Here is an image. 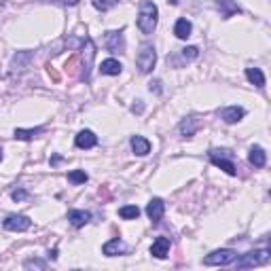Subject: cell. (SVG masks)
Returning a JSON list of instances; mask_svg holds the SVG:
<instances>
[{
    "label": "cell",
    "instance_id": "12",
    "mask_svg": "<svg viewBox=\"0 0 271 271\" xmlns=\"http://www.w3.org/2000/svg\"><path fill=\"white\" fill-rule=\"evenodd\" d=\"M74 144H76L78 148H93L95 144H98V136H95L91 130H83V132L76 134Z\"/></svg>",
    "mask_w": 271,
    "mask_h": 271
},
{
    "label": "cell",
    "instance_id": "10",
    "mask_svg": "<svg viewBox=\"0 0 271 271\" xmlns=\"http://www.w3.org/2000/svg\"><path fill=\"white\" fill-rule=\"evenodd\" d=\"M244 115H246V110H244L242 106H227V108H220V110H218V117H220L225 123H229V125L240 123L242 119H244Z\"/></svg>",
    "mask_w": 271,
    "mask_h": 271
},
{
    "label": "cell",
    "instance_id": "17",
    "mask_svg": "<svg viewBox=\"0 0 271 271\" xmlns=\"http://www.w3.org/2000/svg\"><path fill=\"white\" fill-rule=\"evenodd\" d=\"M167 252H170V240L167 237H157L150 246V254H153L155 259H165Z\"/></svg>",
    "mask_w": 271,
    "mask_h": 271
},
{
    "label": "cell",
    "instance_id": "27",
    "mask_svg": "<svg viewBox=\"0 0 271 271\" xmlns=\"http://www.w3.org/2000/svg\"><path fill=\"white\" fill-rule=\"evenodd\" d=\"M180 55H182V60L185 62H193V60L199 58V49L197 47H185V49L180 51Z\"/></svg>",
    "mask_w": 271,
    "mask_h": 271
},
{
    "label": "cell",
    "instance_id": "18",
    "mask_svg": "<svg viewBox=\"0 0 271 271\" xmlns=\"http://www.w3.org/2000/svg\"><path fill=\"white\" fill-rule=\"evenodd\" d=\"M248 161H250L254 167H265V163H267V153L263 150V146H252V148H250Z\"/></svg>",
    "mask_w": 271,
    "mask_h": 271
},
{
    "label": "cell",
    "instance_id": "24",
    "mask_svg": "<svg viewBox=\"0 0 271 271\" xmlns=\"http://www.w3.org/2000/svg\"><path fill=\"white\" fill-rule=\"evenodd\" d=\"M119 216L125 220H136L140 216V208L138 205H123V208H119Z\"/></svg>",
    "mask_w": 271,
    "mask_h": 271
},
{
    "label": "cell",
    "instance_id": "13",
    "mask_svg": "<svg viewBox=\"0 0 271 271\" xmlns=\"http://www.w3.org/2000/svg\"><path fill=\"white\" fill-rule=\"evenodd\" d=\"M163 212H165V203L161 202L159 197L155 199H150L148 205H146V214H148V218L153 220V222H159L163 218Z\"/></svg>",
    "mask_w": 271,
    "mask_h": 271
},
{
    "label": "cell",
    "instance_id": "8",
    "mask_svg": "<svg viewBox=\"0 0 271 271\" xmlns=\"http://www.w3.org/2000/svg\"><path fill=\"white\" fill-rule=\"evenodd\" d=\"M32 58H34V53H32V51H17V55H15L13 62H11V72L13 74L26 72L28 66H30V62H32Z\"/></svg>",
    "mask_w": 271,
    "mask_h": 271
},
{
    "label": "cell",
    "instance_id": "20",
    "mask_svg": "<svg viewBox=\"0 0 271 271\" xmlns=\"http://www.w3.org/2000/svg\"><path fill=\"white\" fill-rule=\"evenodd\" d=\"M216 6H218V11L222 13V17H233L235 13H242V9L237 6L233 0H216Z\"/></svg>",
    "mask_w": 271,
    "mask_h": 271
},
{
    "label": "cell",
    "instance_id": "2",
    "mask_svg": "<svg viewBox=\"0 0 271 271\" xmlns=\"http://www.w3.org/2000/svg\"><path fill=\"white\" fill-rule=\"evenodd\" d=\"M208 157H210V161L214 165L220 167V170H225L229 176H235V174H237L235 161H233V153H231L229 148H212L208 153Z\"/></svg>",
    "mask_w": 271,
    "mask_h": 271
},
{
    "label": "cell",
    "instance_id": "15",
    "mask_svg": "<svg viewBox=\"0 0 271 271\" xmlns=\"http://www.w3.org/2000/svg\"><path fill=\"white\" fill-rule=\"evenodd\" d=\"M68 220H70V225H72V227L81 229V227H85L87 222L91 220V214L87 210H70L68 212Z\"/></svg>",
    "mask_w": 271,
    "mask_h": 271
},
{
    "label": "cell",
    "instance_id": "11",
    "mask_svg": "<svg viewBox=\"0 0 271 271\" xmlns=\"http://www.w3.org/2000/svg\"><path fill=\"white\" fill-rule=\"evenodd\" d=\"M85 45H87V58L83 60V72L81 78L83 81H89L91 78V64H93V55H95V47L91 38H85Z\"/></svg>",
    "mask_w": 271,
    "mask_h": 271
},
{
    "label": "cell",
    "instance_id": "34",
    "mask_svg": "<svg viewBox=\"0 0 271 271\" xmlns=\"http://www.w3.org/2000/svg\"><path fill=\"white\" fill-rule=\"evenodd\" d=\"M2 157H4V155H2V148H0V161H2Z\"/></svg>",
    "mask_w": 271,
    "mask_h": 271
},
{
    "label": "cell",
    "instance_id": "19",
    "mask_svg": "<svg viewBox=\"0 0 271 271\" xmlns=\"http://www.w3.org/2000/svg\"><path fill=\"white\" fill-rule=\"evenodd\" d=\"M191 32H193V23H191L189 19H185V17H180L176 21V26H174V34H176V38H180V41L189 38Z\"/></svg>",
    "mask_w": 271,
    "mask_h": 271
},
{
    "label": "cell",
    "instance_id": "29",
    "mask_svg": "<svg viewBox=\"0 0 271 271\" xmlns=\"http://www.w3.org/2000/svg\"><path fill=\"white\" fill-rule=\"evenodd\" d=\"M11 197H13V202H23V199L30 197V193H28L26 189H15L13 193H11Z\"/></svg>",
    "mask_w": 271,
    "mask_h": 271
},
{
    "label": "cell",
    "instance_id": "4",
    "mask_svg": "<svg viewBox=\"0 0 271 271\" xmlns=\"http://www.w3.org/2000/svg\"><path fill=\"white\" fill-rule=\"evenodd\" d=\"M155 64H157L155 47L150 43L140 45V51H138V55H136V66H138V70L142 74H148V72H153Z\"/></svg>",
    "mask_w": 271,
    "mask_h": 271
},
{
    "label": "cell",
    "instance_id": "25",
    "mask_svg": "<svg viewBox=\"0 0 271 271\" xmlns=\"http://www.w3.org/2000/svg\"><path fill=\"white\" fill-rule=\"evenodd\" d=\"M93 2V6L98 11H102V13H106V11H110V9H115V6L119 4V0H91Z\"/></svg>",
    "mask_w": 271,
    "mask_h": 271
},
{
    "label": "cell",
    "instance_id": "30",
    "mask_svg": "<svg viewBox=\"0 0 271 271\" xmlns=\"http://www.w3.org/2000/svg\"><path fill=\"white\" fill-rule=\"evenodd\" d=\"M148 89H150V91H155L157 95H161V91H163V89H161V81H159V78H155V81H150V83H148Z\"/></svg>",
    "mask_w": 271,
    "mask_h": 271
},
{
    "label": "cell",
    "instance_id": "23",
    "mask_svg": "<svg viewBox=\"0 0 271 271\" xmlns=\"http://www.w3.org/2000/svg\"><path fill=\"white\" fill-rule=\"evenodd\" d=\"M45 132V127H34V130H15V138L17 140H32L36 136H41Z\"/></svg>",
    "mask_w": 271,
    "mask_h": 271
},
{
    "label": "cell",
    "instance_id": "7",
    "mask_svg": "<svg viewBox=\"0 0 271 271\" xmlns=\"http://www.w3.org/2000/svg\"><path fill=\"white\" fill-rule=\"evenodd\" d=\"M106 49L110 53H125V38H123V32L121 30H113V32H106Z\"/></svg>",
    "mask_w": 271,
    "mask_h": 271
},
{
    "label": "cell",
    "instance_id": "28",
    "mask_svg": "<svg viewBox=\"0 0 271 271\" xmlns=\"http://www.w3.org/2000/svg\"><path fill=\"white\" fill-rule=\"evenodd\" d=\"M23 267H26V269H47V263L45 261H38V259H30V261H26V263H23Z\"/></svg>",
    "mask_w": 271,
    "mask_h": 271
},
{
    "label": "cell",
    "instance_id": "26",
    "mask_svg": "<svg viewBox=\"0 0 271 271\" xmlns=\"http://www.w3.org/2000/svg\"><path fill=\"white\" fill-rule=\"evenodd\" d=\"M87 178H89V176L85 174V170H72L68 174V180L72 182V185H85Z\"/></svg>",
    "mask_w": 271,
    "mask_h": 271
},
{
    "label": "cell",
    "instance_id": "21",
    "mask_svg": "<svg viewBox=\"0 0 271 271\" xmlns=\"http://www.w3.org/2000/svg\"><path fill=\"white\" fill-rule=\"evenodd\" d=\"M121 62L119 60H104L102 62V66H100V72L102 74H108V76H117V74H121Z\"/></svg>",
    "mask_w": 271,
    "mask_h": 271
},
{
    "label": "cell",
    "instance_id": "6",
    "mask_svg": "<svg viewBox=\"0 0 271 271\" xmlns=\"http://www.w3.org/2000/svg\"><path fill=\"white\" fill-rule=\"evenodd\" d=\"M4 229L6 231H15V233H21V231H28L32 220L28 216H23V214H11V216L4 218Z\"/></svg>",
    "mask_w": 271,
    "mask_h": 271
},
{
    "label": "cell",
    "instance_id": "14",
    "mask_svg": "<svg viewBox=\"0 0 271 271\" xmlns=\"http://www.w3.org/2000/svg\"><path fill=\"white\" fill-rule=\"evenodd\" d=\"M102 252L106 254V257H119V254H125L127 252V246L123 240H119V237H115V240L106 242L104 246H102Z\"/></svg>",
    "mask_w": 271,
    "mask_h": 271
},
{
    "label": "cell",
    "instance_id": "16",
    "mask_svg": "<svg viewBox=\"0 0 271 271\" xmlns=\"http://www.w3.org/2000/svg\"><path fill=\"white\" fill-rule=\"evenodd\" d=\"M130 144H132V150L138 157H144V155L150 153V142L146 138H142V136H132Z\"/></svg>",
    "mask_w": 271,
    "mask_h": 271
},
{
    "label": "cell",
    "instance_id": "1",
    "mask_svg": "<svg viewBox=\"0 0 271 271\" xmlns=\"http://www.w3.org/2000/svg\"><path fill=\"white\" fill-rule=\"evenodd\" d=\"M157 17H159L157 4L153 0H142L140 11H138V19H136L142 34H153V30L157 28Z\"/></svg>",
    "mask_w": 271,
    "mask_h": 271
},
{
    "label": "cell",
    "instance_id": "5",
    "mask_svg": "<svg viewBox=\"0 0 271 271\" xmlns=\"http://www.w3.org/2000/svg\"><path fill=\"white\" fill-rule=\"evenodd\" d=\"M237 259V252L235 250H231V248H222V250H214V252H210L208 257L203 259V265H208V267H212V265H220V267H225V265H231Z\"/></svg>",
    "mask_w": 271,
    "mask_h": 271
},
{
    "label": "cell",
    "instance_id": "32",
    "mask_svg": "<svg viewBox=\"0 0 271 271\" xmlns=\"http://www.w3.org/2000/svg\"><path fill=\"white\" fill-rule=\"evenodd\" d=\"M60 161H62V157H60V155H55V157L51 159V163H53V165H58Z\"/></svg>",
    "mask_w": 271,
    "mask_h": 271
},
{
    "label": "cell",
    "instance_id": "3",
    "mask_svg": "<svg viewBox=\"0 0 271 271\" xmlns=\"http://www.w3.org/2000/svg\"><path fill=\"white\" fill-rule=\"evenodd\" d=\"M271 254L267 248H261V250H250L242 254L240 259H235V267L237 269H248V267H259V265H265V263H269Z\"/></svg>",
    "mask_w": 271,
    "mask_h": 271
},
{
    "label": "cell",
    "instance_id": "9",
    "mask_svg": "<svg viewBox=\"0 0 271 271\" xmlns=\"http://www.w3.org/2000/svg\"><path fill=\"white\" fill-rule=\"evenodd\" d=\"M199 127H202V119L195 117V115H191V117H185L180 121L178 132H180V136H185V138H191V136L197 134Z\"/></svg>",
    "mask_w": 271,
    "mask_h": 271
},
{
    "label": "cell",
    "instance_id": "22",
    "mask_svg": "<svg viewBox=\"0 0 271 271\" xmlns=\"http://www.w3.org/2000/svg\"><path fill=\"white\" fill-rule=\"evenodd\" d=\"M246 78H248L254 87H259V89L265 87V74L261 72V68H246Z\"/></svg>",
    "mask_w": 271,
    "mask_h": 271
},
{
    "label": "cell",
    "instance_id": "33",
    "mask_svg": "<svg viewBox=\"0 0 271 271\" xmlns=\"http://www.w3.org/2000/svg\"><path fill=\"white\" fill-rule=\"evenodd\" d=\"M81 0H66V4H70V6H74V4H78Z\"/></svg>",
    "mask_w": 271,
    "mask_h": 271
},
{
    "label": "cell",
    "instance_id": "31",
    "mask_svg": "<svg viewBox=\"0 0 271 271\" xmlns=\"http://www.w3.org/2000/svg\"><path fill=\"white\" fill-rule=\"evenodd\" d=\"M132 113H136V115H142L144 113V104H142V100H138L136 104L132 106Z\"/></svg>",
    "mask_w": 271,
    "mask_h": 271
}]
</instances>
